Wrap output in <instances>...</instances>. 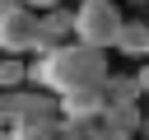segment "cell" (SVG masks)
<instances>
[{"instance_id":"5","label":"cell","mask_w":149,"mask_h":140,"mask_svg":"<svg viewBox=\"0 0 149 140\" xmlns=\"http://www.w3.org/2000/svg\"><path fill=\"white\" fill-rule=\"evenodd\" d=\"M102 107H107L102 89H74V93H61V98H56V121H65V126H88V121L102 117Z\"/></svg>"},{"instance_id":"14","label":"cell","mask_w":149,"mask_h":140,"mask_svg":"<svg viewBox=\"0 0 149 140\" xmlns=\"http://www.w3.org/2000/svg\"><path fill=\"white\" fill-rule=\"evenodd\" d=\"M0 140H9V126H0Z\"/></svg>"},{"instance_id":"6","label":"cell","mask_w":149,"mask_h":140,"mask_svg":"<svg viewBox=\"0 0 149 140\" xmlns=\"http://www.w3.org/2000/svg\"><path fill=\"white\" fill-rule=\"evenodd\" d=\"M65 42H74V37H70V9L61 5V9L37 14V33H33V51H28V56L56 51V47H65Z\"/></svg>"},{"instance_id":"12","label":"cell","mask_w":149,"mask_h":140,"mask_svg":"<svg viewBox=\"0 0 149 140\" xmlns=\"http://www.w3.org/2000/svg\"><path fill=\"white\" fill-rule=\"evenodd\" d=\"M19 5H23L28 14H47V9H61L65 0H19Z\"/></svg>"},{"instance_id":"15","label":"cell","mask_w":149,"mask_h":140,"mask_svg":"<svg viewBox=\"0 0 149 140\" xmlns=\"http://www.w3.org/2000/svg\"><path fill=\"white\" fill-rule=\"evenodd\" d=\"M9 5H19V0H0V9H9Z\"/></svg>"},{"instance_id":"7","label":"cell","mask_w":149,"mask_h":140,"mask_svg":"<svg viewBox=\"0 0 149 140\" xmlns=\"http://www.w3.org/2000/svg\"><path fill=\"white\" fill-rule=\"evenodd\" d=\"M112 51H121L126 61H144L149 56V23L144 19H121V28L112 37Z\"/></svg>"},{"instance_id":"4","label":"cell","mask_w":149,"mask_h":140,"mask_svg":"<svg viewBox=\"0 0 149 140\" xmlns=\"http://www.w3.org/2000/svg\"><path fill=\"white\" fill-rule=\"evenodd\" d=\"M28 121H56V93L14 89L9 93V126H28Z\"/></svg>"},{"instance_id":"13","label":"cell","mask_w":149,"mask_h":140,"mask_svg":"<svg viewBox=\"0 0 149 140\" xmlns=\"http://www.w3.org/2000/svg\"><path fill=\"white\" fill-rule=\"evenodd\" d=\"M0 126H9V93H0Z\"/></svg>"},{"instance_id":"9","label":"cell","mask_w":149,"mask_h":140,"mask_svg":"<svg viewBox=\"0 0 149 140\" xmlns=\"http://www.w3.org/2000/svg\"><path fill=\"white\" fill-rule=\"evenodd\" d=\"M98 89H102V98H107V103H140V89H135V79H130V75L107 70V79H102Z\"/></svg>"},{"instance_id":"8","label":"cell","mask_w":149,"mask_h":140,"mask_svg":"<svg viewBox=\"0 0 149 140\" xmlns=\"http://www.w3.org/2000/svg\"><path fill=\"white\" fill-rule=\"evenodd\" d=\"M98 121H102L107 131H121V135L135 140V131H140V103H107Z\"/></svg>"},{"instance_id":"10","label":"cell","mask_w":149,"mask_h":140,"mask_svg":"<svg viewBox=\"0 0 149 140\" xmlns=\"http://www.w3.org/2000/svg\"><path fill=\"white\" fill-rule=\"evenodd\" d=\"M28 84V61L23 56H0V93H14Z\"/></svg>"},{"instance_id":"2","label":"cell","mask_w":149,"mask_h":140,"mask_svg":"<svg viewBox=\"0 0 149 140\" xmlns=\"http://www.w3.org/2000/svg\"><path fill=\"white\" fill-rule=\"evenodd\" d=\"M121 5L116 0H79L70 9V37L84 42V47H98V51H112V37L121 28Z\"/></svg>"},{"instance_id":"1","label":"cell","mask_w":149,"mask_h":140,"mask_svg":"<svg viewBox=\"0 0 149 140\" xmlns=\"http://www.w3.org/2000/svg\"><path fill=\"white\" fill-rule=\"evenodd\" d=\"M112 61L107 51L98 47H84V42H65L56 51H42L28 61V89H47V93H74V89H98L107 79Z\"/></svg>"},{"instance_id":"3","label":"cell","mask_w":149,"mask_h":140,"mask_svg":"<svg viewBox=\"0 0 149 140\" xmlns=\"http://www.w3.org/2000/svg\"><path fill=\"white\" fill-rule=\"evenodd\" d=\"M33 33H37V14H28L23 5L0 9V56H28Z\"/></svg>"},{"instance_id":"11","label":"cell","mask_w":149,"mask_h":140,"mask_svg":"<svg viewBox=\"0 0 149 140\" xmlns=\"http://www.w3.org/2000/svg\"><path fill=\"white\" fill-rule=\"evenodd\" d=\"M9 140H65L61 121H28V126H9Z\"/></svg>"}]
</instances>
